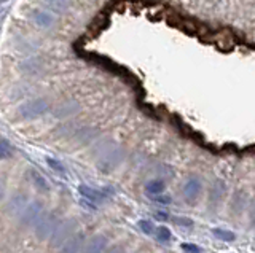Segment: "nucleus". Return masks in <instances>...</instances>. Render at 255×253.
<instances>
[{
  "label": "nucleus",
  "instance_id": "nucleus-1",
  "mask_svg": "<svg viewBox=\"0 0 255 253\" xmlns=\"http://www.w3.org/2000/svg\"><path fill=\"white\" fill-rule=\"evenodd\" d=\"M48 110V104L45 99H35V100H30L27 102L26 105H22L19 108V112L22 115V118H37L40 115H43Z\"/></svg>",
  "mask_w": 255,
  "mask_h": 253
},
{
  "label": "nucleus",
  "instance_id": "nucleus-2",
  "mask_svg": "<svg viewBox=\"0 0 255 253\" xmlns=\"http://www.w3.org/2000/svg\"><path fill=\"white\" fill-rule=\"evenodd\" d=\"M56 226H58L56 215H42L37 220V236L40 239H46L48 236L53 234Z\"/></svg>",
  "mask_w": 255,
  "mask_h": 253
},
{
  "label": "nucleus",
  "instance_id": "nucleus-3",
  "mask_svg": "<svg viewBox=\"0 0 255 253\" xmlns=\"http://www.w3.org/2000/svg\"><path fill=\"white\" fill-rule=\"evenodd\" d=\"M43 215V207L40 202H32L29 204L26 210H24L22 217H21V221L22 225H34L37 223V220Z\"/></svg>",
  "mask_w": 255,
  "mask_h": 253
},
{
  "label": "nucleus",
  "instance_id": "nucleus-4",
  "mask_svg": "<svg viewBox=\"0 0 255 253\" xmlns=\"http://www.w3.org/2000/svg\"><path fill=\"white\" fill-rule=\"evenodd\" d=\"M203 189V183L201 180H199L198 177H191L185 181V185H183V196H185L187 201H195L196 197L199 196V193H201Z\"/></svg>",
  "mask_w": 255,
  "mask_h": 253
},
{
  "label": "nucleus",
  "instance_id": "nucleus-5",
  "mask_svg": "<svg viewBox=\"0 0 255 253\" xmlns=\"http://www.w3.org/2000/svg\"><path fill=\"white\" fill-rule=\"evenodd\" d=\"M75 229V221L74 220H69L67 223H64V225H58L56 226V229L53 231V244L54 245H61L62 242H66V237L74 231Z\"/></svg>",
  "mask_w": 255,
  "mask_h": 253
},
{
  "label": "nucleus",
  "instance_id": "nucleus-6",
  "mask_svg": "<svg viewBox=\"0 0 255 253\" xmlns=\"http://www.w3.org/2000/svg\"><path fill=\"white\" fill-rule=\"evenodd\" d=\"M78 191L86 201H90V202H101V201L106 199V194H104L102 191H99V189H94L91 186H86V185H80Z\"/></svg>",
  "mask_w": 255,
  "mask_h": 253
},
{
  "label": "nucleus",
  "instance_id": "nucleus-7",
  "mask_svg": "<svg viewBox=\"0 0 255 253\" xmlns=\"http://www.w3.org/2000/svg\"><path fill=\"white\" fill-rule=\"evenodd\" d=\"M106 247H107V237L96 236L91 239V242L88 244V247L85 249V253H104Z\"/></svg>",
  "mask_w": 255,
  "mask_h": 253
},
{
  "label": "nucleus",
  "instance_id": "nucleus-8",
  "mask_svg": "<svg viewBox=\"0 0 255 253\" xmlns=\"http://www.w3.org/2000/svg\"><path fill=\"white\" fill-rule=\"evenodd\" d=\"M83 241H85V237L82 234L72 237L70 241H67L66 244H64L61 253H80L82 252V247H83Z\"/></svg>",
  "mask_w": 255,
  "mask_h": 253
},
{
  "label": "nucleus",
  "instance_id": "nucleus-9",
  "mask_svg": "<svg viewBox=\"0 0 255 253\" xmlns=\"http://www.w3.org/2000/svg\"><path fill=\"white\" fill-rule=\"evenodd\" d=\"M32 19H34V22L40 27H50L54 21L51 14L43 11V10H35L34 13H32Z\"/></svg>",
  "mask_w": 255,
  "mask_h": 253
},
{
  "label": "nucleus",
  "instance_id": "nucleus-10",
  "mask_svg": "<svg viewBox=\"0 0 255 253\" xmlns=\"http://www.w3.org/2000/svg\"><path fill=\"white\" fill-rule=\"evenodd\" d=\"M145 191L151 196H156V194H161L164 191V181L163 180H151L147 183L145 186Z\"/></svg>",
  "mask_w": 255,
  "mask_h": 253
},
{
  "label": "nucleus",
  "instance_id": "nucleus-11",
  "mask_svg": "<svg viewBox=\"0 0 255 253\" xmlns=\"http://www.w3.org/2000/svg\"><path fill=\"white\" fill-rule=\"evenodd\" d=\"M212 233L215 237H219V239L223 242H231V241H235V237H236L235 233L228 231V229H222V228H214Z\"/></svg>",
  "mask_w": 255,
  "mask_h": 253
},
{
  "label": "nucleus",
  "instance_id": "nucleus-12",
  "mask_svg": "<svg viewBox=\"0 0 255 253\" xmlns=\"http://www.w3.org/2000/svg\"><path fill=\"white\" fill-rule=\"evenodd\" d=\"M13 156V147L8 140H0V160H10Z\"/></svg>",
  "mask_w": 255,
  "mask_h": 253
},
{
  "label": "nucleus",
  "instance_id": "nucleus-13",
  "mask_svg": "<svg viewBox=\"0 0 255 253\" xmlns=\"http://www.w3.org/2000/svg\"><path fill=\"white\" fill-rule=\"evenodd\" d=\"M156 239L159 241V242H163V244H167L171 241V231L167 229L166 226H159V228H156Z\"/></svg>",
  "mask_w": 255,
  "mask_h": 253
},
{
  "label": "nucleus",
  "instance_id": "nucleus-14",
  "mask_svg": "<svg viewBox=\"0 0 255 253\" xmlns=\"http://www.w3.org/2000/svg\"><path fill=\"white\" fill-rule=\"evenodd\" d=\"M43 2L58 13L66 10V2H64V0H43Z\"/></svg>",
  "mask_w": 255,
  "mask_h": 253
},
{
  "label": "nucleus",
  "instance_id": "nucleus-15",
  "mask_svg": "<svg viewBox=\"0 0 255 253\" xmlns=\"http://www.w3.org/2000/svg\"><path fill=\"white\" fill-rule=\"evenodd\" d=\"M30 175H32V178H34V181H35V185L38 186V188H42V189H48V183H46V180L42 177V175H38L37 172H30Z\"/></svg>",
  "mask_w": 255,
  "mask_h": 253
},
{
  "label": "nucleus",
  "instance_id": "nucleus-16",
  "mask_svg": "<svg viewBox=\"0 0 255 253\" xmlns=\"http://www.w3.org/2000/svg\"><path fill=\"white\" fill-rule=\"evenodd\" d=\"M139 228H140V231H143L145 234H151L153 233V223L151 221H148V220H140L139 221Z\"/></svg>",
  "mask_w": 255,
  "mask_h": 253
},
{
  "label": "nucleus",
  "instance_id": "nucleus-17",
  "mask_svg": "<svg viewBox=\"0 0 255 253\" xmlns=\"http://www.w3.org/2000/svg\"><path fill=\"white\" fill-rule=\"evenodd\" d=\"M46 163L50 164V168H51V169L58 170V172H64V166H62L58 160H53V158H48Z\"/></svg>",
  "mask_w": 255,
  "mask_h": 253
},
{
  "label": "nucleus",
  "instance_id": "nucleus-18",
  "mask_svg": "<svg viewBox=\"0 0 255 253\" xmlns=\"http://www.w3.org/2000/svg\"><path fill=\"white\" fill-rule=\"evenodd\" d=\"M182 249L188 253H201V249H199L198 245H193V244H182Z\"/></svg>",
  "mask_w": 255,
  "mask_h": 253
},
{
  "label": "nucleus",
  "instance_id": "nucleus-19",
  "mask_svg": "<svg viewBox=\"0 0 255 253\" xmlns=\"http://www.w3.org/2000/svg\"><path fill=\"white\" fill-rule=\"evenodd\" d=\"M175 225H182V226H193V221L188 218H174Z\"/></svg>",
  "mask_w": 255,
  "mask_h": 253
},
{
  "label": "nucleus",
  "instance_id": "nucleus-20",
  "mask_svg": "<svg viewBox=\"0 0 255 253\" xmlns=\"http://www.w3.org/2000/svg\"><path fill=\"white\" fill-rule=\"evenodd\" d=\"M153 199L156 201V202H159V204H163V205H166V204H171V197L169 196H155Z\"/></svg>",
  "mask_w": 255,
  "mask_h": 253
},
{
  "label": "nucleus",
  "instance_id": "nucleus-21",
  "mask_svg": "<svg viewBox=\"0 0 255 253\" xmlns=\"http://www.w3.org/2000/svg\"><path fill=\"white\" fill-rule=\"evenodd\" d=\"M107 253H125V250L122 247H114V249H110Z\"/></svg>",
  "mask_w": 255,
  "mask_h": 253
},
{
  "label": "nucleus",
  "instance_id": "nucleus-22",
  "mask_svg": "<svg viewBox=\"0 0 255 253\" xmlns=\"http://www.w3.org/2000/svg\"><path fill=\"white\" fill-rule=\"evenodd\" d=\"M167 217H169V215H167V213H163V212H158L156 213V218L158 220H167Z\"/></svg>",
  "mask_w": 255,
  "mask_h": 253
},
{
  "label": "nucleus",
  "instance_id": "nucleus-23",
  "mask_svg": "<svg viewBox=\"0 0 255 253\" xmlns=\"http://www.w3.org/2000/svg\"><path fill=\"white\" fill-rule=\"evenodd\" d=\"M2 196H3V185L0 183V197H2Z\"/></svg>",
  "mask_w": 255,
  "mask_h": 253
}]
</instances>
